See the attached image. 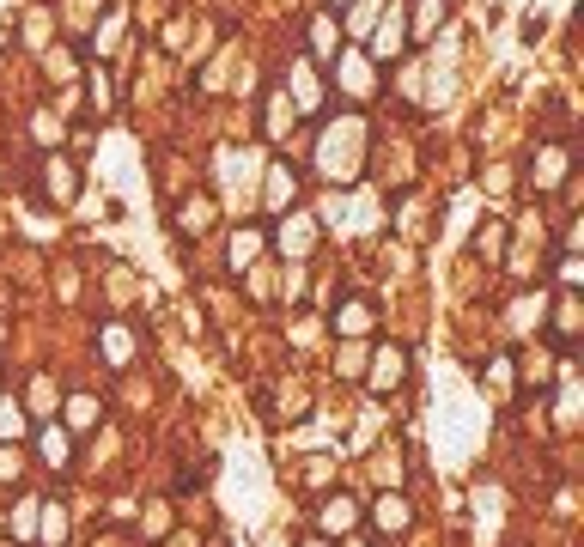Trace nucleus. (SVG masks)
Returning <instances> with one entry per match:
<instances>
[{
    "label": "nucleus",
    "mask_w": 584,
    "mask_h": 547,
    "mask_svg": "<svg viewBox=\"0 0 584 547\" xmlns=\"http://www.w3.org/2000/svg\"><path fill=\"white\" fill-rule=\"evenodd\" d=\"M365 122L359 116H347V122H329L323 128V146H317V165H323V177L329 183H353L359 177V159H365Z\"/></svg>",
    "instance_id": "nucleus-1"
},
{
    "label": "nucleus",
    "mask_w": 584,
    "mask_h": 547,
    "mask_svg": "<svg viewBox=\"0 0 584 547\" xmlns=\"http://www.w3.org/2000/svg\"><path fill=\"white\" fill-rule=\"evenodd\" d=\"M317 238H323V225H317V213H311L305 201L280 213L274 244H280V256H286V262H311V256H317Z\"/></svg>",
    "instance_id": "nucleus-2"
},
{
    "label": "nucleus",
    "mask_w": 584,
    "mask_h": 547,
    "mask_svg": "<svg viewBox=\"0 0 584 547\" xmlns=\"http://www.w3.org/2000/svg\"><path fill=\"white\" fill-rule=\"evenodd\" d=\"M286 98H292V110L299 116H317L323 110V86H317V61L311 55H299L286 67Z\"/></svg>",
    "instance_id": "nucleus-3"
},
{
    "label": "nucleus",
    "mask_w": 584,
    "mask_h": 547,
    "mask_svg": "<svg viewBox=\"0 0 584 547\" xmlns=\"http://www.w3.org/2000/svg\"><path fill=\"white\" fill-rule=\"evenodd\" d=\"M402 383H408V347H378V353H372V377H365V389H372V396H396Z\"/></svg>",
    "instance_id": "nucleus-4"
},
{
    "label": "nucleus",
    "mask_w": 584,
    "mask_h": 547,
    "mask_svg": "<svg viewBox=\"0 0 584 547\" xmlns=\"http://www.w3.org/2000/svg\"><path fill=\"white\" fill-rule=\"evenodd\" d=\"M335 80H341L359 104H365V98H378V92H372V61H365L359 49H335Z\"/></svg>",
    "instance_id": "nucleus-5"
},
{
    "label": "nucleus",
    "mask_w": 584,
    "mask_h": 547,
    "mask_svg": "<svg viewBox=\"0 0 584 547\" xmlns=\"http://www.w3.org/2000/svg\"><path fill=\"white\" fill-rule=\"evenodd\" d=\"M402 13H408V37H414V43H426L438 25L451 19V0H402Z\"/></svg>",
    "instance_id": "nucleus-6"
},
{
    "label": "nucleus",
    "mask_w": 584,
    "mask_h": 547,
    "mask_svg": "<svg viewBox=\"0 0 584 547\" xmlns=\"http://www.w3.org/2000/svg\"><path fill=\"white\" fill-rule=\"evenodd\" d=\"M98 359H104L110 371H128V365H134V329H128V323H104V329H98Z\"/></svg>",
    "instance_id": "nucleus-7"
},
{
    "label": "nucleus",
    "mask_w": 584,
    "mask_h": 547,
    "mask_svg": "<svg viewBox=\"0 0 584 547\" xmlns=\"http://www.w3.org/2000/svg\"><path fill=\"white\" fill-rule=\"evenodd\" d=\"M43 183L55 189V201H73V195H80V171H73V159H67V152H43Z\"/></svg>",
    "instance_id": "nucleus-8"
},
{
    "label": "nucleus",
    "mask_w": 584,
    "mask_h": 547,
    "mask_svg": "<svg viewBox=\"0 0 584 547\" xmlns=\"http://www.w3.org/2000/svg\"><path fill=\"white\" fill-rule=\"evenodd\" d=\"M305 43H311V61H335V49H341V19H335V13H311Z\"/></svg>",
    "instance_id": "nucleus-9"
},
{
    "label": "nucleus",
    "mask_w": 584,
    "mask_h": 547,
    "mask_svg": "<svg viewBox=\"0 0 584 547\" xmlns=\"http://www.w3.org/2000/svg\"><path fill=\"white\" fill-rule=\"evenodd\" d=\"M359 517H365V505H359L353 493H335V499H323V511H317L323 535H347V529H353Z\"/></svg>",
    "instance_id": "nucleus-10"
},
{
    "label": "nucleus",
    "mask_w": 584,
    "mask_h": 547,
    "mask_svg": "<svg viewBox=\"0 0 584 547\" xmlns=\"http://www.w3.org/2000/svg\"><path fill=\"white\" fill-rule=\"evenodd\" d=\"M262 195H268V207H274V213L299 207V177H292V165H286V159H274V165H268V183H262Z\"/></svg>",
    "instance_id": "nucleus-11"
},
{
    "label": "nucleus",
    "mask_w": 584,
    "mask_h": 547,
    "mask_svg": "<svg viewBox=\"0 0 584 547\" xmlns=\"http://www.w3.org/2000/svg\"><path fill=\"white\" fill-rule=\"evenodd\" d=\"M402 43H408V13H402V0H390V19L378 25L372 55H378V61H396V55H402Z\"/></svg>",
    "instance_id": "nucleus-12"
},
{
    "label": "nucleus",
    "mask_w": 584,
    "mask_h": 547,
    "mask_svg": "<svg viewBox=\"0 0 584 547\" xmlns=\"http://www.w3.org/2000/svg\"><path fill=\"white\" fill-rule=\"evenodd\" d=\"M262 244H268V231H262V225H238V231H232V250H226V268L244 274V268L262 256Z\"/></svg>",
    "instance_id": "nucleus-13"
},
{
    "label": "nucleus",
    "mask_w": 584,
    "mask_h": 547,
    "mask_svg": "<svg viewBox=\"0 0 584 547\" xmlns=\"http://www.w3.org/2000/svg\"><path fill=\"white\" fill-rule=\"evenodd\" d=\"M372 523H378L384 535H402V529L414 523V505H408L402 493H378V499H372Z\"/></svg>",
    "instance_id": "nucleus-14"
},
{
    "label": "nucleus",
    "mask_w": 584,
    "mask_h": 547,
    "mask_svg": "<svg viewBox=\"0 0 584 547\" xmlns=\"http://www.w3.org/2000/svg\"><path fill=\"white\" fill-rule=\"evenodd\" d=\"M19 408H25L31 420H43V414H55V408H61V389H55V383H49V377L37 371V377L25 383V396H19Z\"/></svg>",
    "instance_id": "nucleus-15"
},
{
    "label": "nucleus",
    "mask_w": 584,
    "mask_h": 547,
    "mask_svg": "<svg viewBox=\"0 0 584 547\" xmlns=\"http://www.w3.org/2000/svg\"><path fill=\"white\" fill-rule=\"evenodd\" d=\"M31 541H43V547H67V505H61V499L37 505V535H31Z\"/></svg>",
    "instance_id": "nucleus-16"
},
{
    "label": "nucleus",
    "mask_w": 584,
    "mask_h": 547,
    "mask_svg": "<svg viewBox=\"0 0 584 547\" xmlns=\"http://www.w3.org/2000/svg\"><path fill=\"white\" fill-rule=\"evenodd\" d=\"M86 104H92L98 122L116 110V80H110V67H92V73H86Z\"/></svg>",
    "instance_id": "nucleus-17"
},
{
    "label": "nucleus",
    "mask_w": 584,
    "mask_h": 547,
    "mask_svg": "<svg viewBox=\"0 0 584 547\" xmlns=\"http://www.w3.org/2000/svg\"><path fill=\"white\" fill-rule=\"evenodd\" d=\"M365 329H372V304H365V298H347V304L335 310V335H347V341H359Z\"/></svg>",
    "instance_id": "nucleus-18"
},
{
    "label": "nucleus",
    "mask_w": 584,
    "mask_h": 547,
    "mask_svg": "<svg viewBox=\"0 0 584 547\" xmlns=\"http://www.w3.org/2000/svg\"><path fill=\"white\" fill-rule=\"evenodd\" d=\"M37 456H43L49 468H67V462H73V438H67L61 426H43V432H37Z\"/></svg>",
    "instance_id": "nucleus-19"
},
{
    "label": "nucleus",
    "mask_w": 584,
    "mask_h": 547,
    "mask_svg": "<svg viewBox=\"0 0 584 547\" xmlns=\"http://www.w3.org/2000/svg\"><path fill=\"white\" fill-rule=\"evenodd\" d=\"M566 171H572L566 146H542V159H536V189H554V183H566Z\"/></svg>",
    "instance_id": "nucleus-20"
},
{
    "label": "nucleus",
    "mask_w": 584,
    "mask_h": 547,
    "mask_svg": "<svg viewBox=\"0 0 584 547\" xmlns=\"http://www.w3.org/2000/svg\"><path fill=\"white\" fill-rule=\"evenodd\" d=\"M578 323H584V310H578V298L572 292H560V317H554V347H572V335H578Z\"/></svg>",
    "instance_id": "nucleus-21"
},
{
    "label": "nucleus",
    "mask_w": 584,
    "mask_h": 547,
    "mask_svg": "<svg viewBox=\"0 0 584 547\" xmlns=\"http://www.w3.org/2000/svg\"><path fill=\"white\" fill-rule=\"evenodd\" d=\"M25 426H31V414H25L13 396H0V444H19V438H25Z\"/></svg>",
    "instance_id": "nucleus-22"
},
{
    "label": "nucleus",
    "mask_w": 584,
    "mask_h": 547,
    "mask_svg": "<svg viewBox=\"0 0 584 547\" xmlns=\"http://www.w3.org/2000/svg\"><path fill=\"white\" fill-rule=\"evenodd\" d=\"M213 225V195H195L177 207V231H207Z\"/></svg>",
    "instance_id": "nucleus-23"
},
{
    "label": "nucleus",
    "mask_w": 584,
    "mask_h": 547,
    "mask_svg": "<svg viewBox=\"0 0 584 547\" xmlns=\"http://www.w3.org/2000/svg\"><path fill=\"white\" fill-rule=\"evenodd\" d=\"M98 420H104L98 396H86V389H80V396H67V426H98Z\"/></svg>",
    "instance_id": "nucleus-24"
},
{
    "label": "nucleus",
    "mask_w": 584,
    "mask_h": 547,
    "mask_svg": "<svg viewBox=\"0 0 584 547\" xmlns=\"http://www.w3.org/2000/svg\"><path fill=\"white\" fill-rule=\"evenodd\" d=\"M292 122H299V110H292V98H286V92H268V134L280 140V134H286Z\"/></svg>",
    "instance_id": "nucleus-25"
},
{
    "label": "nucleus",
    "mask_w": 584,
    "mask_h": 547,
    "mask_svg": "<svg viewBox=\"0 0 584 547\" xmlns=\"http://www.w3.org/2000/svg\"><path fill=\"white\" fill-rule=\"evenodd\" d=\"M475 244H481V256H487V262H499V256H505V225H499V219H487V225L475 231Z\"/></svg>",
    "instance_id": "nucleus-26"
},
{
    "label": "nucleus",
    "mask_w": 584,
    "mask_h": 547,
    "mask_svg": "<svg viewBox=\"0 0 584 547\" xmlns=\"http://www.w3.org/2000/svg\"><path fill=\"white\" fill-rule=\"evenodd\" d=\"M280 414H286V420H305V414H311V396H305L299 383H292L286 396H280Z\"/></svg>",
    "instance_id": "nucleus-27"
},
{
    "label": "nucleus",
    "mask_w": 584,
    "mask_h": 547,
    "mask_svg": "<svg viewBox=\"0 0 584 547\" xmlns=\"http://www.w3.org/2000/svg\"><path fill=\"white\" fill-rule=\"evenodd\" d=\"M122 37V13H104V25L92 31V43H98V55H110V43Z\"/></svg>",
    "instance_id": "nucleus-28"
},
{
    "label": "nucleus",
    "mask_w": 584,
    "mask_h": 547,
    "mask_svg": "<svg viewBox=\"0 0 584 547\" xmlns=\"http://www.w3.org/2000/svg\"><path fill=\"white\" fill-rule=\"evenodd\" d=\"M13 535H19V541H31V535H37V499H25V505L13 511Z\"/></svg>",
    "instance_id": "nucleus-29"
},
{
    "label": "nucleus",
    "mask_w": 584,
    "mask_h": 547,
    "mask_svg": "<svg viewBox=\"0 0 584 547\" xmlns=\"http://www.w3.org/2000/svg\"><path fill=\"white\" fill-rule=\"evenodd\" d=\"M19 468H25L19 444H0V481H19Z\"/></svg>",
    "instance_id": "nucleus-30"
},
{
    "label": "nucleus",
    "mask_w": 584,
    "mask_h": 547,
    "mask_svg": "<svg viewBox=\"0 0 584 547\" xmlns=\"http://www.w3.org/2000/svg\"><path fill=\"white\" fill-rule=\"evenodd\" d=\"M372 19H378V0H353V7H347V25H353V31H365Z\"/></svg>",
    "instance_id": "nucleus-31"
},
{
    "label": "nucleus",
    "mask_w": 584,
    "mask_h": 547,
    "mask_svg": "<svg viewBox=\"0 0 584 547\" xmlns=\"http://www.w3.org/2000/svg\"><path fill=\"white\" fill-rule=\"evenodd\" d=\"M165 523H171V511H165V499H153V505H146V517H140V529H153V535H159Z\"/></svg>",
    "instance_id": "nucleus-32"
},
{
    "label": "nucleus",
    "mask_w": 584,
    "mask_h": 547,
    "mask_svg": "<svg viewBox=\"0 0 584 547\" xmlns=\"http://www.w3.org/2000/svg\"><path fill=\"white\" fill-rule=\"evenodd\" d=\"M31 128H37V140H49V146H61V122H55V116H37Z\"/></svg>",
    "instance_id": "nucleus-33"
},
{
    "label": "nucleus",
    "mask_w": 584,
    "mask_h": 547,
    "mask_svg": "<svg viewBox=\"0 0 584 547\" xmlns=\"http://www.w3.org/2000/svg\"><path fill=\"white\" fill-rule=\"evenodd\" d=\"M578 280H584V262H578V256H566V262H560V286H578Z\"/></svg>",
    "instance_id": "nucleus-34"
},
{
    "label": "nucleus",
    "mask_w": 584,
    "mask_h": 547,
    "mask_svg": "<svg viewBox=\"0 0 584 547\" xmlns=\"http://www.w3.org/2000/svg\"><path fill=\"white\" fill-rule=\"evenodd\" d=\"M299 547H323V541H317V535H305V541H299Z\"/></svg>",
    "instance_id": "nucleus-35"
},
{
    "label": "nucleus",
    "mask_w": 584,
    "mask_h": 547,
    "mask_svg": "<svg viewBox=\"0 0 584 547\" xmlns=\"http://www.w3.org/2000/svg\"><path fill=\"white\" fill-rule=\"evenodd\" d=\"M329 7H335V13H341V7H353V0H329Z\"/></svg>",
    "instance_id": "nucleus-36"
},
{
    "label": "nucleus",
    "mask_w": 584,
    "mask_h": 547,
    "mask_svg": "<svg viewBox=\"0 0 584 547\" xmlns=\"http://www.w3.org/2000/svg\"><path fill=\"white\" fill-rule=\"evenodd\" d=\"M0 396H7V377H0Z\"/></svg>",
    "instance_id": "nucleus-37"
},
{
    "label": "nucleus",
    "mask_w": 584,
    "mask_h": 547,
    "mask_svg": "<svg viewBox=\"0 0 584 547\" xmlns=\"http://www.w3.org/2000/svg\"><path fill=\"white\" fill-rule=\"evenodd\" d=\"M347 547H359V541H347Z\"/></svg>",
    "instance_id": "nucleus-38"
}]
</instances>
